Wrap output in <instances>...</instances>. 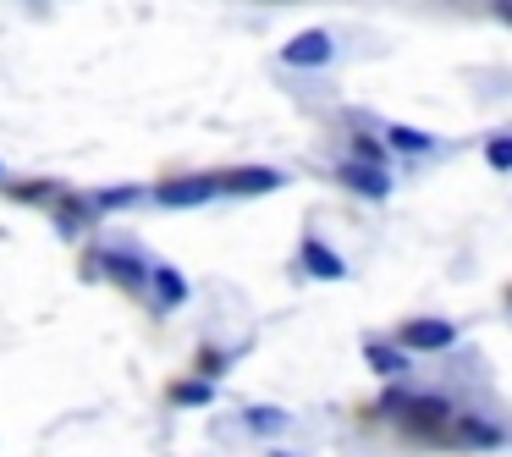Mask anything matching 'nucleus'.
<instances>
[{
    "label": "nucleus",
    "instance_id": "obj_1",
    "mask_svg": "<svg viewBox=\"0 0 512 457\" xmlns=\"http://www.w3.org/2000/svg\"><path fill=\"white\" fill-rule=\"evenodd\" d=\"M380 413H397L408 430H435V424H446V402L441 397H424V391H380Z\"/></svg>",
    "mask_w": 512,
    "mask_h": 457
},
{
    "label": "nucleus",
    "instance_id": "obj_4",
    "mask_svg": "<svg viewBox=\"0 0 512 457\" xmlns=\"http://www.w3.org/2000/svg\"><path fill=\"white\" fill-rule=\"evenodd\" d=\"M331 56H336V39L325 34V28H309V34H292L287 45H281V61H287V67H303V72L331 67Z\"/></svg>",
    "mask_w": 512,
    "mask_h": 457
},
{
    "label": "nucleus",
    "instance_id": "obj_3",
    "mask_svg": "<svg viewBox=\"0 0 512 457\" xmlns=\"http://www.w3.org/2000/svg\"><path fill=\"white\" fill-rule=\"evenodd\" d=\"M452 342H457V325L452 320H408L391 347H402V353H446Z\"/></svg>",
    "mask_w": 512,
    "mask_h": 457
},
{
    "label": "nucleus",
    "instance_id": "obj_14",
    "mask_svg": "<svg viewBox=\"0 0 512 457\" xmlns=\"http://www.w3.org/2000/svg\"><path fill=\"white\" fill-rule=\"evenodd\" d=\"M386 144L402 149V155H435V138L430 133H413V127H397V122L386 127Z\"/></svg>",
    "mask_w": 512,
    "mask_h": 457
},
{
    "label": "nucleus",
    "instance_id": "obj_5",
    "mask_svg": "<svg viewBox=\"0 0 512 457\" xmlns=\"http://www.w3.org/2000/svg\"><path fill=\"white\" fill-rule=\"evenodd\" d=\"M298 265L309 270L314 281H342V276H347V259L336 254L331 243H320V237H314V232H309V237H303V243H298Z\"/></svg>",
    "mask_w": 512,
    "mask_h": 457
},
{
    "label": "nucleus",
    "instance_id": "obj_13",
    "mask_svg": "<svg viewBox=\"0 0 512 457\" xmlns=\"http://www.w3.org/2000/svg\"><path fill=\"white\" fill-rule=\"evenodd\" d=\"M171 402H177V408H210L215 380H177V386H171Z\"/></svg>",
    "mask_w": 512,
    "mask_h": 457
},
{
    "label": "nucleus",
    "instance_id": "obj_11",
    "mask_svg": "<svg viewBox=\"0 0 512 457\" xmlns=\"http://www.w3.org/2000/svg\"><path fill=\"white\" fill-rule=\"evenodd\" d=\"M364 358H369V369H380V375H408V353L402 347H391V342H364Z\"/></svg>",
    "mask_w": 512,
    "mask_h": 457
},
{
    "label": "nucleus",
    "instance_id": "obj_18",
    "mask_svg": "<svg viewBox=\"0 0 512 457\" xmlns=\"http://www.w3.org/2000/svg\"><path fill=\"white\" fill-rule=\"evenodd\" d=\"M485 160H490V171H512V138L496 133V138L485 144Z\"/></svg>",
    "mask_w": 512,
    "mask_h": 457
},
{
    "label": "nucleus",
    "instance_id": "obj_19",
    "mask_svg": "<svg viewBox=\"0 0 512 457\" xmlns=\"http://www.w3.org/2000/svg\"><path fill=\"white\" fill-rule=\"evenodd\" d=\"M0 171H6V166H0Z\"/></svg>",
    "mask_w": 512,
    "mask_h": 457
},
{
    "label": "nucleus",
    "instance_id": "obj_10",
    "mask_svg": "<svg viewBox=\"0 0 512 457\" xmlns=\"http://www.w3.org/2000/svg\"><path fill=\"white\" fill-rule=\"evenodd\" d=\"M243 430L248 435H265V441H270V435L292 430V413L287 408H259V402H254V408H243Z\"/></svg>",
    "mask_w": 512,
    "mask_h": 457
},
{
    "label": "nucleus",
    "instance_id": "obj_16",
    "mask_svg": "<svg viewBox=\"0 0 512 457\" xmlns=\"http://www.w3.org/2000/svg\"><path fill=\"white\" fill-rule=\"evenodd\" d=\"M94 221V210H89V199H72V204H61V232H72L78 237L83 226Z\"/></svg>",
    "mask_w": 512,
    "mask_h": 457
},
{
    "label": "nucleus",
    "instance_id": "obj_12",
    "mask_svg": "<svg viewBox=\"0 0 512 457\" xmlns=\"http://www.w3.org/2000/svg\"><path fill=\"white\" fill-rule=\"evenodd\" d=\"M457 430H463V446H485V452H496V446L507 441L496 419H463V424H457Z\"/></svg>",
    "mask_w": 512,
    "mask_h": 457
},
{
    "label": "nucleus",
    "instance_id": "obj_9",
    "mask_svg": "<svg viewBox=\"0 0 512 457\" xmlns=\"http://www.w3.org/2000/svg\"><path fill=\"white\" fill-rule=\"evenodd\" d=\"M149 287H155V303H160L166 314L188 303V281H182L177 265H155V270H149Z\"/></svg>",
    "mask_w": 512,
    "mask_h": 457
},
{
    "label": "nucleus",
    "instance_id": "obj_7",
    "mask_svg": "<svg viewBox=\"0 0 512 457\" xmlns=\"http://www.w3.org/2000/svg\"><path fill=\"white\" fill-rule=\"evenodd\" d=\"M221 182V193H232V199H254V193H276L281 182V171H270V166H248V171H226V177H215Z\"/></svg>",
    "mask_w": 512,
    "mask_h": 457
},
{
    "label": "nucleus",
    "instance_id": "obj_6",
    "mask_svg": "<svg viewBox=\"0 0 512 457\" xmlns=\"http://www.w3.org/2000/svg\"><path fill=\"white\" fill-rule=\"evenodd\" d=\"M336 182H342V188H353L358 199H386L391 193V177L380 166H364V160H342V166H336Z\"/></svg>",
    "mask_w": 512,
    "mask_h": 457
},
{
    "label": "nucleus",
    "instance_id": "obj_15",
    "mask_svg": "<svg viewBox=\"0 0 512 457\" xmlns=\"http://www.w3.org/2000/svg\"><path fill=\"white\" fill-rule=\"evenodd\" d=\"M138 199H144V188H105V193L89 199V210L105 215V210H122V204H138Z\"/></svg>",
    "mask_w": 512,
    "mask_h": 457
},
{
    "label": "nucleus",
    "instance_id": "obj_2",
    "mask_svg": "<svg viewBox=\"0 0 512 457\" xmlns=\"http://www.w3.org/2000/svg\"><path fill=\"white\" fill-rule=\"evenodd\" d=\"M215 193H221V182L204 177V171H193V177H166L155 188V204L160 210H199V204H210Z\"/></svg>",
    "mask_w": 512,
    "mask_h": 457
},
{
    "label": "nucleus",
    "instance_id": "obj_17",
    "mask_svg": "<svg viewBox=\"0 0 512 457\" xmlns=\"http://www.w3.org/2000/svg\"><path fill=\"white\" fill-rule=\"evenodd\" d=\"M353 160H364V166H380V171H386V149H380V138L353 133Z\"/></svg>",
    "mask_w": 512,
    "mask_h": 457
},
{
    "label": "nucleus",
    "instance_id": "obj_8",
    "mask_svg": "<svg viewBox=\"0 0 512 457\" xmlns=\"http://www.w3.org/2000/svg\"><path fill=\"white\" fill-rule=\"evenodd\" d=\"M105 276H111V281H122L127 292H138V287L149 281V265L133 254V248H105Z\"/></svg>",
    "mask_w": 512,
    "mask_h": 457
}]
</instances>
